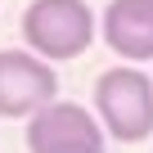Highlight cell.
<instances>
[{
  "label": "cell",
  "instance_id": "obj_1",
  "mask_svg": "<svg viewBox=\"0 0 153 153\" xmlns=\"http://www.w3.org/2000/svg\"><path fill=\"white\" fill-rule=\"evenodd\" d=\"M95 113L104 131L122 144H135L153 131V81L140 68H108L95 81Z\"/></svg>",
  "mask_w": 153,
  "mask_h": 153
},
{
  "label": "cell",
  "instance_id": "obj_2",
  "mask_svg": "<svg viewBox=\"0 0 153 153\" xmlns=\"http://www.w3.org/2000/svg\"><path fill=\"white\" fill-rule=\"evenodd\" d=\"M23 41L41 59H76L95 41V14L86 0H32L23 9Z\"/></svg>",
  "mask_w": 153,
  "mask_h": 153
},
{
  "label": "cell",
  "instance_id": "obj_3",
  "mask_svg": "<svg viewBox=\"0 0 153 153\" xmlns=\"http://www.w3.org/2000/svg\"><path fill=\"white\" fill-rule=\"evenodd\" d=\"M59 95V76L41 54L0 50V117H32Z\"/></svg>",
  "mask_w": 153,
  "mask_h": 153
},
{
  "label": "cell",
  "instance_id": "obj_4",
  "mask_svg": "<svg viewBox=\"0 0 153 153\" xmlns=\"http://www.w3.org/2000/svg\"><path fill=\"white\" fill-rule=\"evenodd\" d=\"M59 144H104V122H95L81 104H45L27 122V149L50 153Z\"/></svg>",
  "mask_w": 153,
  "mask_h": 153
},
{
  "label": "cell",
  "instance_id": "obj_5",
  "mask_svg": "<svg viewBox=\"0 0 153 153\" xmlns=\"http://www.w3.org/2000/svg\"><path fill=\"white\" fill-rule=\"evenodd\" d=\"M104 41L131 63L153 59V0H108L104 9Z\"/></svg>",
  "mask_w": 153,
  "mask_h": 153
},
{
  "label": "cell",
  "instance_id": "obj_6",
  "mask_svg": "<svg viewBox=\"0 0 153 153\" xmlns=\"http://www.w3.org/2000/svg\"><path fill=\"white\" fill-rule=\"evenodd\" d=\"M50 153H104V144H59Z\"/></svg>",
  "mask_w": 153,
  "mask_h": 153
}]
</instances>
